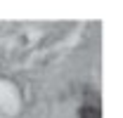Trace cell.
I'll list each match as a JSON object with an SVG mask.
<instances>
[{"label": "cell", "mask_w": 123, "mask_h": 118, "mask_svg": "<svg viewBox=\"0 0 123 118\" xmlns=\"http://www.w3.org/2000/svg\"><path fill=\"white\" fill-rule=\"evenodd\" d=\"M78 116L80 118H102V113H99V106L97 104H83L80 111H78Z\"/></svg>", "instance_id": "cell-1"}]
</instances>
